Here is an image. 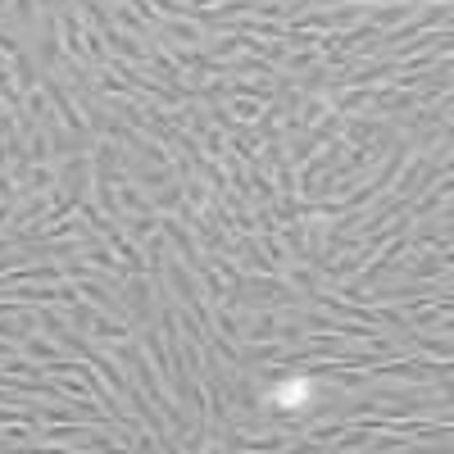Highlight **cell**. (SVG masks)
<instances>
[{"label": "cell", "mask_w": 454, "mask_h": 454, "mask_svg": "<svg viewBox=\"0 0 454 454\" xmlns=\"http://www.w3.org/2000/svg\"><path fill=\"white\" fill-rule=\"evenodd\" d=\"M282 409H300V404L309 400V382H286V386H277V395H273Z\"/></svg>", "instance_id": "1"}]
</instances>
